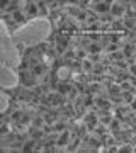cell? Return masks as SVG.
Wrapping results in <instances>:
<instances>
[{"label":"cell","mask_w":136,"mask_h":153,"mask_svg":"<svg viewBox=\"0 0 136 153\" xmlns=\"http://www.w3.org/2000/svg\"><path fill=\"white\" fill-rule=\"evenodd\" d=\"M29 73L33 76H41V75H48V71H49V66L46 65V63H38V65H33V66H29Z\"/></svg>","instance_id":"obj_1"},{"label":"cell","mask_w":136,"mask_h":153,"mask_svg":"<svg viewBox=\"0 0 136 153\" xmlns=\"http://www.w3.org/2000/svg\"><path fill=\"white\" fill-rule=\"evenodd\" d=\"M111 4L112 2H90V5L94 7L92 10L99 16H104V14H109L111 10Z\"/></svg>","instance_id":"obj_2"},{"label":"cell","mask_w":136,"mask_h":153,"mask_svg":"<svg viewBox=\"0 0 136 153\" xmlns=\"http://www.w3.org/2000/svg\"><path fill=\"white\" fill-rule=\"evenodd\" d=\"M24 12H26V21H29V19H33V17L38 16L39 10H38L36 2H26L24 4Z\"/></svg>","instance_id":"obj_3"},{"label":"cell","mask_w":136,"mask_h":153,"mask_svg":"<svg viewBox=\"0 0 136 153\" xmlns=\"http://www.w3.org/2000/svg\"><path fill=\"white\" fill-rule=\"evenodd\" d=\"M123 12H124V7H123L121 2H112V4H111V10H109V14L114 17V19L123 17Z\"/></svg>","instance_id":"obj_4"},{"label":"cell","mask_w":136,"mask_h":153,"mask_svg":"<svg viewBox=\"0 0 136 153\" xmlns=\"http://www.w3.org/2000/svg\"><path fill=\"white\" fill-rule=\"evenodd\" d=\"M68 140H70V129L66 128V129H63V133H61L60 136H58V140H56V146L65 148L66 143H68Z\"/></svg>","instance_id":"obj_5"},{"label":"cell","mask_w":136,"mask_h":153,"mask_svg":"<svg viewBox=\"0 0 136 153\" xmlns=\"http://www.w3.org/2000/svg\"><path fill=\"white\" fill-rule=\"evenodd\" d=\"M71 88H73V83H71V82H65V80H61V82L58 83V87H56V92L61 94V95H66Z\"/></svg>","instance_id":"obj_6"},{"label":"cell","mask_w":136,"mask_h":153,"mask_svg":"<svg viewBox=\"0 0 136 153\" xmlns=\"http://www.w3.org/2000/svg\"><path fill=\"white\" fill-rule=\"evenodd\" d=\"M133 49H135V43L133 41H126L124 46H123V56H124V60L126 58H129V56H133Z\"/></svg>","instance_id":"obj_7"},{"label":"cell","mask_w":136,"mask_h":153,"mask_svg":"<svg viewBox=\"0 0 136 153\" xmlns=\"http://www.w3.org/2000/svg\"><path fill=\"white\" fill-rule=\"evenodd\" d=\"M85 53H90V55H100L102 53V46L99 43H90L85 48Z\"/></svg>","instance_id":"obj_8"},{"label":"cell","mask_w":136,"mask_h":153,"mask_svg":"<svg viewBox=\"0 0 136 153\" xmlns=\"http://www.w3.org/2000/svg\"><path fill=\"white\" fill-rule=\"evenodd\" d=\"M12 21L16 22V24H24V22H27V21H26V16H22L21 10L12 12Z\"/></svg>","instance_id":"obj_9"},{"label":"cell","mask_w":136,"mask_h":153,"mask_svg":"<svg viewBox=\"0 0 136 153\" xmlns=\"http://www.w3.org/2000/svg\"><path fill=\"white\" fill-rule=\"evenodd\" d=\"M34 146H36V140H29V141H24L22 143V152H33Z\"/></svg>","instance_id":"obj_10"},{"label":"cell","mask_w":136,"mask_h":153,"mask_svg":"<svg viewBox=\"0 0 136 153\" xmlns=\"http://www.w3.org/2000/svg\"><path fill=\"white\" fill-rule=\"evenodd\" d=\"M121 97H123V102H128V104H131V102H135L133 92H129V90H123V92H121Z\"/></svg>","instance_id":"obj_11"},{"label":"cell","mask_w":136,"mask_h":153,"mask_svg":"<svg viewBox=\"0 0 136 153\" xmlns=\"http://www.w3.org/2000/svg\"><path fill=\"white\" fill-rule=\"evenodd\" d=\"M92 68H94V65H92V61L90 60H82V70L85 71V73H92Z\"/></svg>","instance_id":"obj_12"},{"label":"cell","mask_w":136,"mask_h":153,"mask_svg":"<svg viewBox=\"0 0 136 153\" xmlns=\"http://www.w3.org/2000/svg\"><path fill=\"white\" fill-rule=\"evenodd\" d=\"M22 114H24V109H16V111H12V112H10V116H9V117H10L12 123H17V121L21 119Z\"/></svg>","instance_id":"obj_13"},{"label":"cell","mask_w":136,"mask_h":153,"mask_svg":"<svg viewBox=\"0 0 136 153\" xmlns=\"http://www.w3.org/2000/svg\"><path fill=\"white\" fill-rule=\"evenodd\" d=\"M36 5H38V10L41 12V16H48V4L46 2H36Z\"/></svg>","instance_id":"obj_14"},{"label":"cell","mask_w":136,"mask_h":153,"mask_svg":"<svg viewBox=\"0 0 136 153\" xmlns=\"http://www.w3.org/2000/svg\"><path fill=\"white\" fill-rule=\"evenodd\" d=\"M33 126H34V128H43V126H44V117H43V116H39V114L34 116Z\"/></svg>","instance_id":"obj_15"},{"label":"cell","mask_w":136,"mask_h":153,"mask_svg":"<svg viewBox=\"0 0 136 153\" xmlns=\"http://www.w3.org/2000/svg\"><path fill=\"white\" fill-rule=\"evenodd\" d=\"M107 36H109V43L117 44V43L121 41V34H119V33H109Z\"/></svg>","instance_id":"obj_16"},{"label":"cell","mask_w":136,"mask_h":153,"mask_svg":"<svg viewBox=\"0 0 136 153\" xmlns=\"http://www.w3.org/2000/svg\"><path fill=\"white\" fill-rule=\"evenodd\" d=\"M100 36H102L100 33H88L87 34V38H88L90 43H99V41H100Z\"/></svg>","instance_id":"obj_17"},{"label":"cell","mask_w":136,"mask_h":153,"mask_svg":"<svg viewBox=\"0 0 136 153\" xmlns=\"http://www.w3.org/2000/svg\"><path fill=\"white\" fill-rule=\"evenodd\" d=\"M121 48V44H114V43H109L107 46H106V51H107V55H111V53H114V51H117V49Z\"/></svg>","instance_id":"obj_18"},{"label":"cell","mask_w":136,"mask_h":153,"mask_svg":"<svg viewBox=\"0 0 136 153\" xmlns=\"http://www.w3.org/2000/svg\"><path fill=\"white\" fill-rule=\"evenodd\" d=\"M87 58V53H85V49H82V48H78V51L75 53V60H85Z\"/></svg>","instance_id":"obj_19"},{"label":"cell","mask_w":136,"mask_h":153,"mask_svg":"<svg viewBox=\"0 0 136 153\" xmlns=\"http://www.w3.org/2000/svg\"><path fill=\"white\" fill-rule=\"evenodd\" d=\"M111 119H112V116H111V112H109V114H106V116H100L99 123H100V124H104V126H107L109 123H111Z\"/></svg>","instance_id":"obj_20"},{"label":"cell","mask_w":136,"mask_h":153,"mask_svg":"<svg viewBox=\"0 0 136 153\" xmlns=\"http://www.w3.org/2000/svg\"><path fill=\"white\" fill-rule=\"evenodd\" d=\"M94 133H95L97 136H100V134H104V133H106V126H104V124H100V126H95V128H94Z\"/></svg>","instance_id":"obj_21"},{"label":"cell","mask_w":136,"mask_h":153,"mask_svg":"<svg viewBox=\"0 0 136 153\" xmlns=\"http://www.w3.org/2000/svg\"><path fill=\"white\" fill-rule=\"evenodd\" d=\"M68 14L77 17L78 14H80V9H78V7H75V5H71V7H68Z\"/></svg>","instance_id":"obj_22"},{"label":"cell","mask_w":136,"mask_h":153,"mask_svg":"<svg viewBox=\"0 0 136 153\" xmlns=\"http://www.w3.org/2000/svg\"><path fill=\"white\" fill-rule=\"evenodd\" d=\"M109 128H111V129H117V128H121V123L117 119H111V123H109Z\"/></svg>","instance_id":"obj_23"},{"label":"cell","mask_w":136,"mask_h":153,"mask_svg":"<svg viewBox=\"0 0 136 153\" xmlns=\"http://www.w3.org/2000/svg\"><path fill=\"white\" fill-rule=\"evenodd\" d=\"M87 12H85V10H80V14H78V16H77V19H78V21H80V22H83V21H87Z\"/></svg>","instance_id":"obj_24"},{"label":"cell","mask_w":136,"mask_h":153,"mask_svg":"<svg viewBox=\"0 0 136 153\" xmlns=\"http://www.w3.org/2000/svg\"><path fill=\"white\" fill-rule=\"evenodd\" d=\"M117 85H119L121 90H129V88L133 87V85H131V83H128V82H121V83H117Z\"/></svg>","instance_id":"obj_25"},{"label":"cell","mask_w":136,"mask_h":153,"mask_svg":"<svg viewBox=\"0 0 136 153\" xmlns=\"http://www.w3.org/2000/svg\"><path fill=\"white\" fill-rule=\"evenodd\" d=\"M87 60H90L92 63H99V61L102 60V56L100 55H90V58H87Z\"/></svg>","instance_id":"obj_26"},{"label":"cell","mask_w":136,"mask_h":153,"mask_svg":"<svg viewBox=\"0 0 136 153\" xmlns=\"http://www.w3.org/2000/svg\"><path fill=\"white\" fill-rule=\"evenodd\" d=\"M7 5H9V2H7V0H0V9H2V10H5Z\"/></svg>","instance_id":"obj_27"},{"label":"cell","mask_w":136,"mask_h":153,"mask_svg":"<svg viewBox=\"0 0 136 153\" xmlns=\"http://www.w3.org/2000/svg\"><path fill=\"white\" fill-rule=\"evenodd\" d=\"M128 73H129V75H135V73H136V66L135 65H129V71H128Z\"/></svg>","instance_id":"obj_28"}]
</instances>
